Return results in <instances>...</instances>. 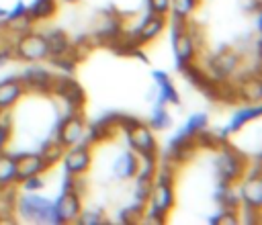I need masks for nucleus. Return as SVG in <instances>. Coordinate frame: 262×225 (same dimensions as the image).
I'll use <instances>...</instances> for the list:
<instances>
[{
    "label": "nucleus",
    "mask_w": 262,
    "mask_h": 225,
    "mask_svg": "<svg viewBox=\"0 0 262 225\" xmlns=\"http://www.w3.org/2000/svg\"><path fill=\"white\" fill-rule=\"evenodd\" d=\"M20 215L25 219H33V221H47V223H59V217L55 213V205H51L49 200L35 196V194H27L20 198Z\"/></svg>",
    "instance_id": "f257e3e1"
},
{
    "label": "nucleus",
    "mask_w": 262,
    "mask_h": 225,
    "mask_svg": "<svg viewBox=\"0 0 262 225\" xmlns=\"http://www.w3.org/2000/svg\"><path fill=\"white\" fill-rule=\"evenodd\" d=\"M47 53H49L47 39L41 37V35H35V33H29V35L20 37L18 43H16V55L23 57V59L35 61V59H43Z\"/></svg>",
    "instance_id": "f03ea898"
},
{
    "label": "nucleus",
    "mask_w": 262,
    "mask_h": 225,
    "mask_svg": "<svg viewBox=\"0 0 262 225\" xmlns=\"http://www.w3.org/2000/svg\"><path fill=\"white\" fill-rule=\"evenodd\" d=\"M242 170H244V162H242V158L235 151L225 149L219 155V160H217V172H219V178H221L223 184L233 182L242 174Z\"/></svg>",
    "instance_id": "7ed1b4c3"
},
{
    "label": "nucleus",
    "mask_w": 262,
    "mask_h": 225,
    "mask_svg": "<svg viewBox=\"0 0 262 225\" xmlns=\"http://www.w3.org/2000/svg\"><path fill=\"white\" fill-rule=\"evenodd\" d=\"M129 143L143 155L151 158L154 151H156V139H154V133L149 131V127L137 123L133 129H129Z\"/></svg>",
    "instance_id": "20e7f679"
},
{
    "label": "nucleus",
    "mask_w": 262,
    "mask_h": 225,
    "mask_svg": "<svg viewBox=\"0 0 262 225\" xmlns=\"http://www.w3.org/2000/svg\"><path fill=\"white\" fill-rule=\"evenodd\" d=\"M174 202V194H172V186L170 184H156V188L151 190V217L162 221L164 215L168 213V209Z\"/></svg>",
    "instance_id": "39448f33"
},
{
    "label": "nucleus",
    "mask_w": 262,
    "mask_h": 225,
    "mask_svg": "<svg viewBox=\"0 0 262 225\" xmlns=\"http://www.w3.org/2000/svg\"><path fill=\"white\" fill-rule=\"evenodd\" d=\"M47 164L43 162L41 155L35 153H25L18 160H14V178L16 180H27L31 176H37Z\"/></svg>",
    "instance_id": "423d86ee"
},
{
    "label": "nucleus",
    "mask_w": 262,
    "mask_h": 225,
    "mask_svg": "<svg viewBox=\"0 0 262 225\" xmlns=\"http://www.w3.org/2000/svg\"><path fill=\"white\" fill-rule=\"evenodd\" d=\"M53 90H55L61 98H66L68 104H72V106H80V104L84 102V90H82L80 84H78L76 80H72V78H59V80L55 82Z\"/></svg>",
    "instance_id": "0eeeda50"
},
{
    "label": "nucleus",
    "mask_w": 262,
    "mask_h": 225,
    "mask_svg": "<svg viewBox=\"0 0 262 225\" xmlns=\"http://www.w3.org/2000/svg\"><path fill=\"white\" fill-rule=\"evenodd\" d=\"M235 68H237V55L233 51L223 49L211 57V70H213V76H217V78L229 76Z\"/></svg>",
    "instance_id": "6e6552de"
},
{
    "label": "nucleus",
    "mask_w": 262,
    "mask_h": 225,
    "mask_svg": "<svg viewBox=\"0 0 262 225\" xmlns=\"http://www.w3.org/2000/svg\"><path fill=\"white\" fill-rule=\"evenodd\" d=\"M55 213L59 221H74L80 215V200L74 190H66V194L55 202Z\"/></svg>",
    "instance_id": "1a4fd4ad"
},
{
    "label": "nucleus",
    "mask_w": 262,
    "mask_h": 225,
    "mask_svg": "<svg viewBox=\"0 0 262 225\" xmlns=\"http://www.w3.org/2000/svg\"><path fill=\"white\" fill-rule=\"evenodd\" d=\"M84 133V121L80 117H68L59 127V143L72 145L76 143Z\"/></svg>",
    "instance_id": "9d476101"
},
{
    "label": "nucleus",
    "mask_w": 262,
    "mask_h": 225,
    "mask_svg": "<svg viewBox=\"0 0 262 225\" xmlns=\"http://www.w3.org/2000/svg\"><path fill=\"white\" fill-rule=\"evenodd\" d=\"M244 200L248 202V207H254V209H260L262 205V178L258 172H254L246 184H244Z\"/></svg>",
    "instance_id": "9b49d317"
},
{
    "label": "nucleus",
    "mask_w": 262,
    "mask_h": 225,
    "mask_svg": "<svg viewBox=\"0 0 262 225\" xmlns=\"http://www.w3.org/2000/svg\"><path fill=\"white\" fill-rule=\"evenodd\" d=\"M174 53H176V59H178V68H182L184 63L190 61V57L194 53V43H192L188 33H180V35L174 37Z\"/></svg>",
    "instance_id": "f8f14e48"
},
{
    "label": "nucleus",
    "mask_w": 262,
    "mask_h": 225,
    "mask_svg": "<svg viewBox=\"0 0 262 225\" xmlns=\"http://www.w3.org/2000/svg\"><path fill=\"white\" fill-rule=\"evenodd\" d=\"M63 162H66V170H68V172L78 174V172H84V170L88 168V164H90V153H88V149L78 147V149H72V151L66 155Z\"/></svg>",
    "instance_id": "ddd939ff"
},
{
    "label": "nucleus",
    "mask_w": 262,
    "mask_h": 225,
    "mask_svg": "<svg viewBox=\"0 0 262 225\" xmlns=\"http://www.w3.org/2000/svg\"><path fill=\"white\" fill-rule=\"evenodd\" d=\"M20 94H23V84H20L18 80L0 82V108L10 106Z\"/></svg>",
    "instance_id": "4468645a"
},
{
    "label": "nucleus",
    "mask_w": 262,
    "mask_h": 225,
    "mask_svg": "<svg viewBox=\"0 0 262 225\" xmlns=\"http://www.w3.org/2000/svg\"><path fill=\"white\" fill-rule=\"evenodd\" d=\"M23 80L29 82L33 88H39V90H47L53 84V78L45 70H41V68H29L23 74Z\"/></svg>",
    "instance_id": "2eb2a0df"
},
{
    "label": "nucleus",
    "mask_w": 262,
    "mask_h": 225,
    "mask_svg": "<svg viewBox=\"0 0 262 225\" xmlns=\"http://www.w3.org/2000/svg\"><path fill=\"white\" fill-rule=\"evenodd\" d=\"M260 115V106H254V108H244V110H237L235 115H233V119L229 121V125H227V129L223 131V135H227V133H231V131H237L244 123H248L250 119H256Z\"/></svg>",
    "instance_id": "dca6fc26"
},
{
    "label": "nucleus",
    "mask_w": 262,
    "mask_h": 225,
    "mask_svg": "<svg viewBox=\"0 0 262 225\" xmlns=\"http://www.w3.org/2000/svg\"><path fill=\"white\" fill-rule=\"evenodd\" d=\"M239 94L248 102H258L260 96H262V82H260V78H248V80H244V84L239 88Z\"/></svg>",
    "instance_id": "f3484780"
},
{
    "label": "nucleus",
    "mask_w": 262,
    "mask_h": 225,
    "mask_svg": "<svg viewBox=\"0 0 262 225\" xmlns=\"http://www.w3.org/2000/svg\"><path fill=\"white\" fill-rule=\"evenodd\" d=\"M162 29H164V20H162V16H160V14H158V16H149V18L139 27V39H141V41L154 39Z\"/></svg>",
    "instance_id": "a211bd4d"
},
{
    "label": "nucleus",
    "mask_w": 262,
    "mask_h": 225,
    "mask_svg": "<svg viewBox=\"0 0 262 225\" xmlns=\"http://www.w3.org/2000/svg\"><path fill=\"white\" fill-rule=\"evenodd\" d=\"M154 80L160 84V88H162V102H178V94H176V90H174V86L170 84V80H168V76L164 74V72H154Z\"/></svg>",
    "instance_id": "6ab92c4d"
},
{
    "label": "nucleus",
    "mask_w": 262,
    "mask_h": 225,
    "mask_svg": "<svg viewBox=\"0 0 262 225\" xmlns=\"http://www.w3.org/2000/svg\"><path fill=\"white\" fill-rule=\"evenodd\" d=\"M115 172H117L119 178H129V176H133V174L137 172V160H135V155L123 153L121 160H117V164H115Z\"/></svg>",
    "instance_id": "aec40b11"
},
{
    "label": "nucleus",
    "mask_w": 262,
    "mask_h": 225,
    "mask_svg": "<svg viewBox=\"0 0 262 225\" xmlns=\"http://www.w3.org/2000/svg\"><path fill=\"white\" fill-rule=\"evenodd\" d=\"M47 39V45H49V53L51 55H59V53H66V51H70L72 49V45L68 43V39H66V35L61 33V31H53L49 37H45Z\"/></svg>",
    "instance_id": "412c9836"
},
{
    "label": "nucleus",
    "mask_w": 262,
    "mask_h": 225,
    "mask_svg": "<svg viewBox=\"0 0 262 225\" xmlns=\"http://www.w3.org/2000/svg\"><path fill=\"white\" fill-rule=\"evenodd\" d=\"M53 8H55L53 0H35L31 4V8L25 10V12L29 14V18H45V16H49L53 12Z\"/></svg>",
    "instance_id": "4be33fe9"
},
{
    "label": "nucleus",
    "mask_w": 262,
    "mask_h": 225,
    "mask_svg": "<svg viewBox=\"0 0 262 225\" xmlns=\"http://www.w3.org/2000/svg\"><path fill=\"white\" fill-rule=\"evenodd\" d=\"M14 178V158L10 155H0V186L10 184Z\"/></svg>",
    "instance_id": "5701e85b"
},
{
    "label": "nucleus",
    "mask_w": 262,
    "mask_h": 225,
    "mask_svg": "<svg viewBox=\"0 0 262 225\" xmlns=\"http://www.w3.org/2000/svg\"><path fill=\"white\" fill-rule=\"evenodd\" d=\"M205 125H207V117H205V115H194V117H190V121L186 123L184 133H188V135H196L201 129H205Z\"/></svg>",
    "instance_id": "b1692460"
},
{
    "label": "nucleus",
    "mask_w": 262,
    "mask_h": 225,
    "mask_svg": "<svg viewBox=\"0 0 262 225\" xmlns=\"http://www.w3.org/2000/svg\"><path fill=\"white\" fill-rule=\"evenodd\" d=\"M61 151H63L61 149V143H49V145H45L41 158H43L45 164H53L57 158H61Z\"/></svg>",
    "instance_id": "393cba45"
},
{
    "label": "nucleus",
    "mask_w": 262,
    "mask_h": 225,
    "mask_svg": "<svg viewBox=\"0 0 262 225\" xmlns=\"http://www.w3.org/2000/svg\"><path fill=\"white\" fill-rule=\"evenodd\" d=\"M168 125H170V119H168L166 110H164L162 106H156L154 112H151V127H156V129H164V127H168Z\"/></svg>",
    "instance_id": "a878e982"
},
{
    "label": "nucleus",
    "mask_w": 262,
    "mask_h": 225,
    "mask_svg": "<svg viewBox=\"0 0 262 225\" xmlns=\"http://www.w3.org/2000/svg\"><path fill=\"white\" fill-rule=\"evenodd\" d=\"M194 2H196V0H172L174 14H178V16H186V14L194 8Z\"/></svg>",
    "instance_id": "bb28decb"
},
{
    "label": "nucleus",
    "mask_w": 262,
    "mask_h": 225,
    "mask_svg": "<svg viewBox=\"0 0 262 225\" xmlns=\"http://www.w3.org/2000/svg\"><path fill=\"white\" fill-rule=\"evenodd\" d=\"M211 221L217 223V225H235V223H237V217L231 213V209H225L219 217H213Z\"/></svg>",
    "instance_id": "cd10ccee"
},
{
    "label": "nucleus",
    "mask_w": 262,
    "mask_h": 225,
    "mask_svg": "<svg viewBox=\"0 0 262 225\" xmlns=\"http://www.w3.org/2000/svg\"><path fill=\"white\" fill-rule=\"evenodd\" d=\"M149 6H151V10L156 12V14H164L168 8H170V0H149Z\"/></svg>",
    "instance_id": "c85d7f7f"
},
{
    "label": "nucleus",
    "mask_w": 262,
    "mask_h": 225,
    "mask_svg": "<svg viewBox=\"0 0 262 225\" xmlns=\"http://www.w3.org/2000/svg\"><path fill=\"white\" fill-rule=\"evenodd\" d=\"M100 221H102L100 213H92V211H86V213L82 215V223H100Z\"/></svg>",
    "instance_id": "c756f323"
},
{
    "label": "nucleus",
    "mask_w": 262,
    "mask_h": 225,
    "mask_svg": "<svg viewBox=\"0 0 262 225\" xmlns=\"http://www.w3.org/2000/svg\"><path fill=\"white\" fill-rule=\"evenodd\" d=\"M25 182H27L25 186H27L29 190H31V188H41V186H43V180H39L37 176H31V178H27Z\"/></svg>",
    "instance_id": "7c9ffc66"
},
{
    "label": "nucleus",
    "mask_w": 262,
    "mask_h": 225,
    "mask_svg": "<svg viewBox=\"0 0 262 225\" xmlns=\"http://www.w3.org/2000/svg\"><path fill=\"white\" fill-rule=\"evenodd\" d=\"M6 139H8V127H4V125L0 123V149L6 145Z\"/></svg>",
    "instance_id": "2f4dec72"
},
{
    "label": "nucleus",
    "mask_w": 262,
    "mask_h": 225,
    "mask_svg": "<svg viewBox=\"0 0 262 225\" xmlns=\"http://www.w3.org/2000/svg\"><path fill=\"white\" fill-rule=\"evenodd\" d=\"M25 10H27V8H25V4H20V2H18V4L14 6V10L10 12V18H16V16H20V14H25Z\"/></svg>",
    "instance_id": "473e14b6"
},
{
    "label": "nucleus",
    "mask_w": 262,
    "mask_h": 225,
    "mask_svg": "<svg viewBox=\"0 0 262 225\" xmlns=\"http://www.w3.org/2000/svg\"><path fill=\"white\" fill-rule=\"evenodd\" d=\"M0 16H4V10H2V8H0Z\"/></svg>",
    "instance_id": "72a5a7b5"
}]
</instances>
